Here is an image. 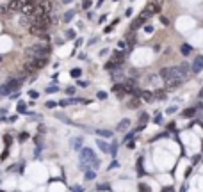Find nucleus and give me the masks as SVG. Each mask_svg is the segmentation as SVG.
Masks as SVG:
<instances>
[{
    "mask_svg": "<svg viewBox=\"0 0 203 192\" xmlns=\"http://www.w3.org/2000/svg\"><path fill=\"white\" fill-rule=\"evenodd\" d=\"M191 71V66L187 62L180 64V66H169V68H162L160 70V77L166 80L167 84L171 82H184V78L187 77V73Z\"/></svg>",
    "mask_w": 203,
    "mask_h": 192,
    "instance_id": "obj_1",
    "label": "nucleus"
},
{
    "mask_svg": "<svg viewBox=\"0 0 203 192\" xmlns=\"http://www.w3.org/2000/svg\"><path fill=\"white\" fill-rule=\"evenodd\" d=\"M80 160H82V167H84V169H89V165H91L93 169H98V167H100V162H98L96 155L93 153V149H89V148L80 149Z\"/></svg>",
    "mask_w": 203,
    "mask_h": 192,
    "instance_id": "obj_2",
    "label": "nucleus"
},
{
    "mask_svg": "<svg viewBox=\"0 0 203 192\" xmlns=\"http://www.w3.org/2000/svg\"><path fill=\"white\" fill-rule=\"evenodd\" d=\"M52 48L48 45H34V46H29L25 50V57H30V59H46L50 55Z\"/></svg>",
    "mask_w": 203,
    "mask_h": 192,
    "instance_id": "obj_3",
    "label": "nucleus"
},
{
    "mask_svg": "<svg viewBox=\"0 0 203 192\" xmlns=\"http://www.w3.org/2000/svg\"><path fill=\"white\" fill-rule=\"evenodd\" d=\"M22 82H23V77L22 78H9L6 84L0 85V96H9L11 91H16Z\"/></svg>",
    "mask_w": 203,
    "mask_h": 192,
    "instance_id": "obj_4",
    "label": "nucleus"
},
{
    "mask_svg": "<svg viewBox=\"0 0 203 192\" xmlns=\"http://www.w3.org/2000/svg\"><path fill=\"white\" fill-rule=\"evenodd\" d=\"M46 59H30V61H27L25 62V66H23V71L25 73H34V71L41 70V68H45L46 66Z\"/></svg>",
    "mask_w": 203,
    "mask_h": 192,
    "instance_id": "obj_5",
    "label": "nucleus"
},
{
    "mask_svg": "<svg viewBox=\"0 0 203 192\" xmlns=\"http://www.w3.org/2000/svg\"><path fill=\"white\" fill-rule=\"evenodd\" d=\"M34 25L36 27H39L41 30H46V28L52 25V18H50V14H39V16H34Z\"/></svg>",
    "mask_w": 203,
    "mask_h": 192,
    "instance_id": "obj_6",
    "label": "nucleus"
},
{
    "mask_svg": "<svg viewBox=\"0 0 203 192\" xmlns=\"http://www.w3.org/2000/svg\"><path fill=\"white\" fill-rule=\"evenodd\" d=\"M36 6L37 4H34V2L25 0V2H23V7H22L23 16H34V13H36Z\"/></svg>",
    "mask_w": 203,
    "mask_h": 192,
    "instance_id": "obj_7",
    "label": "nucleus"
},
{
    "mask_svg": "<svg viewBox=\"0 0 203 192\" xmlns=\"http://www.w3.org/2000/svg\"><path fill=\"white\" fill-rule=\"evenodd\" d=\"M145 11L146 13H150V14L160 13V11H162V6H160V2H157V0H152V2H148V6H146Z\"/></svg>",
    "mask_w": 203,
    "mask_h": 192,
    "instance_id": "obj_8",
    "label": "nucleus"
},
{
    "mask_svg": "<svg viewBox=\"0 0 203 192\" xmlns=\"http://www.w3.org/2000/svg\"><path fill=\"white\" fill-rule=\"evenodd\" d=\"M23 2H25V0H9V4H7V11H9V13H16V11H22Z\"/></svg>",
    "mask_w": 203,
    "mask_h": 192,
    "instance_id": "obj_9",
    "label": "nucleus"
},
{
    "mask_svg": "<svg viewBox=\"0 0 203 192\" xmlns=\"http://www.w3.org/2000/svg\"><path fill=\"white\" fill-rule=\"evenodd\" d=\"M37 7L41 9L43 14H50L52 9H54V4H52V0H41V2L37 4Z\"/></svg>",
    "mask_w": 203,
    "mask_h": 192,
    "instance_id": "obj_10",
    "label": "nucleus"
},
{
    "mask_svg": "<svg viewBox=\"0 0 203 192\" xmlns=\"http://www.w3.org/2000/svg\"><path fill=\"white\" fill-rule=\"evenodd\" d=\"M201 70H203V55H200L194 59V64L191 66V71L192 73H200Z\"/></svg>",
    "mask_w": 203,
    "mask_h": 192,
    "instance_id": "obj_11",
    "label": "nucleus"
},
{
    "mask_svg": "<svg viewBox=\"0 0 203 192\" xmlns=\"http://www.w3.org/2000/svg\"><path fill=\"white\" fill-rule=\"evenodd\" d=\"M127 128H130V119H121V121L116 125V130H118V132H125Z\"/></svg>",
    "mask_w": 203,
    "mask_h": 192,
    "instance_id": "obj_12",
    "label": "nucleus"
},
{
    "mask_svg": "<svg viewBox=\"0 0 203 192\" xmlns=\"http://www.w3.org/2000/svg\"><path fill=\"white\" fill-rule=\"evenodd\" d=\"M112 92L118 96H123L125 94V84H114L112 85Z\"/></svg>",
    "mask_w": 203,
    "mask_h": 192,
    "instance_id": "obj_13",
    "label": "nucleus"
},
{
    "mask_svg": "<svg viewBox=\"0 0 203 192\" xmlns=\"http://www.w3.org/2000/svg\"><path fill=\"white\" fill-rule=\"evenodd\" d=\"M145 18H141V16H137V18H136V20L132 21V25H130V28L132 30H137L139 27H141V25H143V23H145Z\"/></svg>",
    "mask_w": 203,
    "mask_h": 192,
    "instance_id": "obj_14",
    "label": "nucleus"
},
{
    "mask_svg": "<svg viewBox=\"0 0 203 192\" xmlns=\"http://www.w3.org/2000/svg\"><path fill=\"white\" fill-rule=\"evenodd\" d=\"M137 96H139L141 100H146V101H152V100H153V94H152L150 91H139Z\"/></svg>",
    "mask_w": 203,
    "mask_h": 192,
    "instance_id": "obj_15",
    "label": "nucleus"
},
{
    "mask_svg": "<svg viewBox=\"0 0 203 192\" xmlns=\"http://www.w3.org/2000/svg\"><path fill=\"white\" fill-rule=\"evenodd\" d=\"M27 30H29V34H32V36H41V34H43V30H41L39 27H36L34 23H32V25H30Z\"/></svg>",
    "mask_w": 203,
    "mask_h": 192,
    "instance_id": "obj_16",
    "label": "nucleus"
},
{
    "mask_svg": "<svg viewBox=\"0 0 203 192\" xmlns=\"http://www.w3.org/2000/svg\"><path fill=\"white\" fill-rule=\"evenodd\" d=\"M180 52H182V55H191V53H192V46L185 43V45H182L180 46Z\"/></svg>",
    "mask_w": 203,
    "mask_h": 192,
    "instance_id": "obj_17",
    "label": "nucleus"
},
{
    "mask_svg": "<svg viewBox=\"0 0 203 192\" xmlns=\"http://www.w3.org/2000/svg\"><path fill=\"white\" fill-rule=\"evenodd\" d=\"M96 144H98V148H100L103 153H109V151H110V146H107V144L102 141V139H98V141H96Z\"/></svg>",
    "mask_w": 203,
    "mask_h": 192,
    "instance_id": "obj_18",
    "label": "nucleus"
},
{
    "mask_svg": "<svg viewBox=\"0 0 203 192\" xmlns=\"http://www.w3.org/2000/svg\"><path fill=\"white\" fill-rule=\"evenodd\" d=\"M71 146H73V149H77V151H80L82 149V139H71Z\"/></svg>",
    "mask_w": 203,
    "mask_h": 192,
    "instance_id": "obj_19",
    "label": "nucleus"
},
{
    "mask_svg": "<svg viewBox=\"0 0 203 192\" xmlns=\"http://www.w3.org/2000/svg\"><path fill=\"white\" fill-rule=\"evenodd\" d=\"M96 135L105 137V139H110V137H112V132H110V130H96Z\"/></svg>",
    "mask_w": 203,
    "mask_h": 192,
    "instance_id": "obj_20",
    "label": "nucleus"
},
{
    "mask_svg": "<svg viewBox=\"0 0 203 192\" xmlns=\"http://www.w3.org/2000/svg\"><path fill=\"white\" fill-rule=\"evenodd\" d=\"M86 180H89V181H93L94 178H96V173H94V169H86Z\"/></svg>",
    "mask_w": 203,
    "mask_h": 192,
    "instance_id": "obj_21",
    "label": "nucleus"
},
{
    "mask_svg": "<svg viewBox=\"0 0 203 192\" xmlns=\"http://www.w3.org/2000/svg\"><path fill=\"white\" fill-rule=\"evenodd\" d=\"M73 16H75V11H73V9H71V11H66V13H64V20H63V21L68 23V21L73 20Z\"/></svg>",
    "mask_w": 203,
    "mask_h": 192,
    "instance_id": "obj_22",
    "label": "nucleus"
},
{
    "mask_svg": "<svg viewBox=\"0 0 203 192\" xmlns=\"http://www.w3.org/2000/svg\"><path fill=\"white\" fill-rule=\"evenodd\" d=\"M128 109H137L139 107V98H134V100H130V101H128Z\"/></svg>",
    "mask_w": 203,
    "mask_h": 192,
    "instance_id": "obj_23",
    "label": "nucleus"
},
{
    "mask_svg": "<svg viewBox=\"0 0 203 192\" xmlns=\"http://www.w3.org/2000/svg\"><path fill=\"white\" fill-rule=\"evenodd\" d=\"M153 98H157V100H164V98H166V92L160 89V91H157L155 94H153Z\"/></svg>",
    "mask_w": 203,
    "mask_h": 192,
    "instance_id": "obj_24",
    "label": "nucleus"
},
{
    "mask_svg": "<svg viewBox=\"0 0 203 192\" xmlns=\"http://www.w3.org/2000/svg\"><path fill=\"white\" fill-rule=\"evenodd\" d=\"M80 75H82V70H79V68H75V70H71V77H73V78H79Z\"/></svg>",
    "mask_w": 203,
    "mask_h": 192,
    "instance_id": "obj_25",
    "label": "nucleus"
},
{
    "mask_svg": "<svg viewBox=\"0 0 203 192\" xmlns=\"http://www.w3.org/2000/svg\"><path fill=\"white\" fill-rule=\"evenodd\" d=\"M18 112H27V105H25L23 101H20V103H18Z\"/></svg>",
    "mask_w": 203,
    "mask_h": 192,
    "instance_id": "obj_26",
    "label": "nucleus"
},
{
    "mask_svg": "<svg viewBox=\"0 0 203 192\" xmlns=\"http://www.w3.org/2000/svg\"><path fill=\"white\" fill-rule=\"evenodd\" d=\"M148 117H150V116H148L146 112H143V114H141V117H139V121H141V123H145V125H146V121H148Z\"/></svg>",
    "mask_w": 203,
    "mask_h": 192,
    "instance_id": "obj_27",
    "label": "nucleus"
},
{
    "mask_svg": "<svg viewBox=\"0 0 203 192\" xmlns=\"http://www.w3.org/2000/svg\"><path fill=\"white\" fill-rule=\"evenodd\" d=\"M91 6H93V2H91V0H84V2H82V7H84V9H89Z\"/></svg>",
    "mask_w": 203,
    "mask_h": 192,
    "instance_id": "obj_28",
    "label": "nucleus"
},
{
    "mask_svg": "<svg viewBox=\"0 0 203 192\" xmlns=\"http://www.w3.org/2000/svg\"><path fill=\"white\" fill-rule=\"evenodd\" d=\"M139 192H150V187H148V185H139Z\"/></svg>",
    "mask_w": 203,
    "mask_h": 192,
    "instance_id": "obj_29",
    "label": "nucleus"
},
{
    "mask_svg": "<svg viewBox=\"0 0 203 192\" xmlns=\"http://www.w3.org/2000/svg\"><path fill=\"white\" fill-rule=\"evenodd\" d=\"M75 37V30H68L66 32V39H73Z\"/></svg>",
    "mask_w": 203,
    "mask_h": 192,
    "instance_id": "obj_30",
    "label": "nucleus"
},
{
    "mask_svg": "<svg viewBox=\"0 0 203 192\" xmlns=\"http://www.w3.org/2000/svg\"><path fill=\"white\" fill-rule=\"evenodd\" d=\"M194 109H191V110H185V112H184V116H185V117H191V116H194Z\"/></svg>",
    "mask_w": 203,
    "mask_h": 192,
    "instance_id": "obj_31",
    "label": "nucleus"
},
{
    "mask_svg": "<svg viewBox=\"0 0 203 192\" xmlns=\"http://www.w3.org/2000/svg\"><path fill=\"white\" fill-rule=\"evenodd\" d=\"M116 151H118V144L114 142V144L110 146V151H109V153H112V155H116Z\"/></svg>",
    "mask_w": 203,
    "mask_h": 192,
    "instance_id": "obj_32",
    "label": "nucleus"
},
{
    "mask_svg": "<svg viewBox=\"0 0 203 192\" xmlns=\"http://www.w3.org/2000/svg\"><path fill=\"white\" fill-rule=\"evenodd\" d=\"M45 105L48 107V109H54V107H57L59 103H55V101H46V103H45Z\"/></svg>",
    "mask_w": 203,
    "mask_h": 192,
    "instance_id": "obj_33",
    "label": "nucleus"
},
{
    "mask_svg": "<svg viewBox=\"0 0 203 192\" xmlns=\"http://www.w3.org/2000/svg\"><path fill=\"white\" fill-rule=\"evenodd\" d=\"M153 123L160 125V123H162V116H160V114H157V116H155V119H153Z\"/></svg>",
    "mask_w": 203,
    "mask_h": 192,
    "instance_id": "obj_34",
    "label": "nucleus"
},
{
    "mask_svg": "<svg viewBox=\"0 0 203 192\" xmlns=\"http://www.w3.org/2000/svg\"><path fill=\"white\" fill-rule=\"evenodd\" d=\"M176 110H178V107H175V105H173V107H169L166 112H167V114H173V112H176Z\"/></svg>",
    "mask_w": 203,
    "mask_h": 192,
    "instance_id": "obj_35",
    "label": "nucleus"
},
{
    "mask_svg": "<svg viewBox=\"0 0 203 192\" xmlns=\"http://www.w3.org/2000/svg\"><path fill=\"white\" fill-rule=\"evenodd\" d=\"M4 13H7V6H0V16Z\"/></svg>",
    "mask_w": 203,
    "mask_h": 192,
    "instance_id": "obj_36",
    "label": "nucleus"
},
{
    "mask_svg": "<svg viewBox=\"0 0 203 192\" xmlns=\"http://www.w3.org/2000/svg\"><path fill=\"white\" fill-rule=\"evenodd\" d=\"M98 98H100V100H105V98H107V92H98Z\"/></svg>",
    "mask_w": 203,
    "mask_h": 192,
    "instance_id": "obj_37",
    "label": "nucleus"
},
{
    "mask_svg": "<svg viewBox=\"0 0 203 192\" xmlns=\"http://www.w3.org/2000/svg\"><path fill=\"white\" fill-rule=\"evenodd\" d=\"M73 92H75V87H68V89H66V94H70V96H71Z\"/></svg>",
    "mask_w": 203,
    "mask_h": 192,
    "instance_id": "obj_38",
    "label": "nucleus"
},
{
    "mask_svg": "<svg viewBox=\"0 0 203 192\" xmlns=\"http://www.w3.org/2000/svg\"><path fill=\"white\" fill-rule=\"evenodd\" d=\"M57 91H59L57 87H48V89H46V92H50V94L52 92H57Z\"/></svg>",
    "mask_w": 203,
    "mask_h": 192,
    "instance_id": "obj_39",
    "label": "nucleus"
},
{
    "mask_svg": "<svg viewBox=\"0 0 203 192\" xmlns=\"http://www.w3.org/2000/svg\"><path fill=\"white\" fill-rule=\"evenodd\" d=\"M125 46H127V43H125V41H119V43H118V48H121V50H123Z\"/></svg>",
    "mask_w": 203,
    "mask_h": 192,
    "instance_id": "obj_40",
    "label": "nucleus"
},
{
    "mask_svg": "<svg viewBox=\"0 0 203 192\" xmlns=\"http://www.w3.org/2000/svg\"><path fill=\"white\" fill-rule=\"evenodd\" d=\"M29 94H30V98H37V96H39L36 91H29Z\"/></svg>",
    "mask_w": 203,
    "mask_h": 192,
    "instance_id": "obj_41",
    "label": "nucleus"
},
{
    "mask_svg": "<svg viewBox=\"0 0 203 192\" xmlns=\"http://www.w3.org/2000/svg\"><path fill=\"white\" fill-rule=\"evenodd\" d=\"M118 165H119V164H118V160H114V162L110 164L109 167H110V169H114V167H118Z\"/></svg>",
    "mask_w": 203,
    "mask_h": 192,
    "instance_id": "obj_42",
    "label": "nucleus"
},
{
    "mask_svg": "<svg viewBox=\"0 0 203 192\" xmlns=\"http://www.w3.org/2000/svg\"><path fill=\"white\" fill-rule=\"evenodd\" d=\"M145 30H146V32H153V27H152V25H146Z\"/></svg>",
    "mask_w": 203,
    "mask_h": 192,
    "instance_id": "obj_43",
    "label": "nucleus"
},
{
    "mask_svg": "<svg viewBox=\"0 0 203 192\" xmlns=\"http://www.w3.org/2000/svg\"><path fill=\"white\" fill-rule=\"evenodd\" d=\"M107 53H109V50H107V48H103V50H100V55H107Z\"/></svg>",
    "mask_w": 203,
    "mask_h": 192,
    "instance_id": "obj_44",
    "label": "nucleus"
},
{
    "mask_svg": "<svg viewBox=\"0 0 203 192\" xmlns=\"http://www.w3.org/2000/svg\"><path fill=\"white\" fill-rule=\"evenodd\" d=\"M73 190H75V192H82V187H75Z\"/></svg>",
    "mask_w": 203,
    "mask_h": 192,
    "instance_id": "obj_45",
    "label": "nucleus"
},
{
    "mask_svg": "<svg viewBox=\"0 0 203 192\" xmlns=\"http://www.w3.org/2000/svg\"><path fill=\"white\" fill-rule=\"evenodd\" d=\"M70 2H71V0H63V4H70Z\"/></svg>",
    "mask_w": 203,
    "mask_h": 192,
    "instance_id": "obj_46",
    "label": "nucleus"
},
{
    "mask_svg": "<svg viewBox=\"0 0 203 192\" xmlns=\"http://www.w3.org/2000/svg\"><path fill=\"white\" fill-rule=\"evenodd\" d=\"M30 2H34V4H39V2H41V0H30Z\"/></svg>",
    "mask_w": 203,
    "mask_h": 192,
    "instance_id": "obj_47",
    "label": "nucleus"
},
{
    "mask_svg": "<svg viewBox=\"0 0 203 192\" xmlns=\"http://www.w3.org/2000/svg\"><path fill=\"white\" fill-rule=\"evenodd\" d=\"M157 2H160V0H157Z\"/></svg>",
    "mask_w": 203,
    "mask_h": 192,
    "instance_id": "obj_48",
    "label": "nucleus"
}]
</instances>
